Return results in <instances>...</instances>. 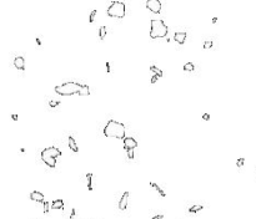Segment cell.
I'll use <instances>...</instances> for the list:
<instances>
[{
	"label": "cell",
	"mask_w": 256,
	"mask_h": 219,
	"mask_svg": "<svg viewBox=\"0 0 256 219\" xmlns=\"http://www.w3.org/2000/svg\"><path fill=\"white\" fill-rule=\"evenodd\" d=\"M69 148L73 152H79V147H78V143H76V141H75V138L73 137V136H69Z\"/></svg>",
	"instance_id": "cell-12"
},
{
	"label": "cell",
	"mask_w": 256,
	"mask_h": 219,
	"mask_svg": "<svg viewBox=\"0 0 256 219\" xmlns=\"http://www.w3.org/2000/svg\"><path fill=\"white\" fill-rule=\"evenodd\" d=\"M157 80H159V76L154 75V76H151V78H150V82H151V84H155V82H156Z\"/></svg>",
	"instance_id": "cell-27"
},
{
	"label": "cell",
	"mask_w": 256,
	"mask_h": 219,
	"mask_svg": "<svg viewBox=\"0 0 256 219\" xmlns=\"http://www.w3.org/2000/svg\"><path fill=\"white\" fill-rule=\"evenodd\" d=\"M212 47V41L211 40H206L204 43V49L205 50H209V49H211Z\"/></svg>",
	"instance_id": "cell-23"
},
{
	"label": "cell",
	"mask_w": 256,
	"mask_h": 219,
	"mask_svg": "<svg viewBox=\"0 0 256 219\" xmlns=\"http://www.w3.org/2000/svg\"><path fill=\"white\" fill-rule=\"evenodd\" d=\"M30 199L34 202H39V203H44V194L37 191H34L30 193Z\"/></svg>",
	"instance_id": "cell-10"
},
{
	"label": "cell",
	"mask_w": 256,
	"mask_h": 219,
	"mask_svg": "<svg viewBox=\"0 0 256 219\" xmlns=\"http://www.w3.org/2000/svg\"><path fill=\"white\" fill-rule=\"evenodd\" d=\"M11 118L14 119V121H18V115H11Z\"/></svg>",
	"instance_id": "cell-32"
},
{
	"label": "cell",
	"mask_w": 256,
	"mask_h": 219,
	"mask_svg": "<svg viewBox=\"0 0 256 219\" xmlns=\"http://www.w3.org/2000/svg\"><path fill=\"white\" fill-rule=\"evenodd\" d=\"M83 87V85L78 84V82L70 81V82H65L60 86H56L55 87V92L60 96H71V95L79 93L80 90Z\"/></svg>",
	"instance_id": "cell-4"
},
{
	"label": "cell",
	"mask_w": 256,
	"mask_h": 219,
	"mask_svg": "<svg viewBox=\"0 0 256 219\" xmlns=\"http://www.w3.org/2000/svg\"><path fill=\"white\" fill-rule=\"evenodd\" d=\"M169 32V27L162 20L154 19L150 21V38L153 40L165 38Z\"/></svg>",
	"instance_id": "cell-2"
},
{
	"label": "cell",
	"mask_w": 256,
	"mask_h": 219,
	"mask_svg": "<svg viewBox=\"0 0 256 219\" xmlns=\"http://www.w3.org/2000/svg\"><path fill=\"white\" fill-rule=\"evenodd\" d=\"M59 156H61L60 150L56 148V147H53V146L45 148V150H43L41 151V153H40L41 161H43V162L50 168L56 167V158Z\"/></svg>",
	"instance_id": "cell-3"
},
{
	"label": "cell",
	"mask_w": 256,
	"mask_h": 219,
	"mask_svg": "<svg viewBox=\"0 0 256 219\" xmlns=\"http://www.w3.org/2000/svg\"><path fill=\"white\" fill-rule=\"evenodd\" d=\"M96 14H98V11H96V10H91V13L89 15V23H94L95 21Z\"/></svg>",
	"instance_id": "cell-21"
},
{
	"label": "cell",
	"mask_w": 256,
	"mask_h": 219,
	"mask_svg": "<svg viewBox=\"0 0 256 219\" xmlns=\"http://www.w3.org/2000/svg\"><path fill=\"white\" fill-rule=\"evenodd\" d=\"M106 72L110 73V62H106Z\"/></svg>",
	"instance_id": "cell-31"
},
{
	"label": "cell",
	"mask_w": 256,
	"mask_h": 219,
	"mask_svg": "<svg viewBox=\"0 0 256 219\" xmlns=\"http://www.w3.org/2000/svg\"><path fill=\"white\" fill-rule=\"evenodd\" d=\"M43 205H44V214H48L49 210H50V208H51V205H50L49 202H44Z\"/></svg>",
	"instance_id": "cell-22"
},
{
	"label": "cell",
	"mask_w": 256,
	"mask_h": 219,
	"mask_svg": "<svg viewBox=\"0 0 256 219\" xmlns=\"http://www.w3.org/2000/svg\"><path fill=\"white\" fill-rule=\"evenodd\" d=\"M150 187H153V188L155 189V191H156L159 194H160V197H162V198H165V197H166V193L164 192L162 189H161L160 187H159V185H157L156 183H155V182H150Z\"/></svg>",
	"instance_id": "cell-14"
},
{
	"label": "cell",
	"mask_w": 256,
	"mask_h": 219,
	"mask_svg": "<svg viewBox=\"0 0 256 219\" xmlns=\"http://www.w3.org/2000/svg\"><path fill=\"white\" fill-rule=\"evenodd\" d=\"M150 71L151 72H154V75H156V76H159V77H162L164 76V72L161 71L159 67H156L155 65H153V66H150Z\"/></svg>",
	"instance_id": "cell-18"
},
{
	"label": "cell",
	"mask_w": 256,
	"mask_h": 219,
	"mask_svg": "<svg viewBox=\"0 0 256 219\" xmlns=\"http://www.w3.org/2000/svg\"><path fill=\"white\" fill-rule=\"evenodd\" d=\"M211 21H212V24H216L217 23V18H212Z\"/></svg>",
	"instance_id": "cell-34"
},
{
	"label": "cell",
	"mask_w": 256,
	"mask_h": 219,
	"mask_svg": "<svg viewBox=\"0 0 256 219\" xmlns=\"http://www.w3.org/2000/svg\"><path fill=\"white\" fill-rule=\"evenodd\" d=\"M186 32H184V31H181V32H175V35H174V40L176 41L178 44H180V45H182L184 43H185V40H186Z\"/></svg>",
	"instance_id": "cell-11"
},
{
	"label": "cell",
	"mask_w": 256,
	"mask_h": 219,
	"mask_svg": "<svg viewBox=\"0 0 256 219\" xmlns=\"http://www.w3.org/2000/svg\"><path fill=\"white\" fill-rule=\"evenodd\" d=\"M203 209H204V205L195 204V205H191L190 208H189V213L195 214V213H198V212H200V210H203Z\"/></svg>",
	"instance_id": "cell-15"
},
{
	"label": "cell",
	"mask_w": 256,
	"mask_h": 219,
	"mask_svg": "<svg viewBox=\"0 0 256 219\" xmlns=\"http://www.w3.org/2000/svg\"><path fill=\"white\" fill-rule=\"evenodd\" d=\"M125 14H126V8H125V4L121 1H112L108 8V15L110 18L123 19Z\"/></svg>",
	"instance_id": "cell-5"
},
{
	"label": "cell",
	"mask_w": 256,
	"mask_h": 219,
	"mask_svg": "<svg viewBox=\"0 0 256 219\" xmlns=\"http://www.w3.org/2000/svg\"><path fill=\"white\" fill-rule=\"evenodd\" d=\"M146 8L154 14H160L161 11V3L160 0H146Z\"/></svg>",
	"instance_id": "cell-6"
},
{
	"label": "cell",
	"mask_w": 256,
	"mask_h": 219,
	"mask_svg": "<svg viewBox=\"0 0 256 219\" xmlns=\"http://www.w3.org/2000/svg\"><path fill=\"white\" fill-rule=\"evenodd\" d=\"M106 36V26H100L99 29V38L100 40H104Z\"/></svg>",
	"instance_id": "cell-20"
},
{
	"label": "cell",
	"mask_w": 256,
	"mask_h": 219,
	"mask_svg": "<svg viewBox=\"0 0 256 219\" xmlns=\"http://www.w3.org/2000/svg\"><path fill=\"white\" fill-rule=\"evenodd\" d=\"M194 70H195V66H194V64H192V62H186L185 65H184V71L192 72Z\"/></svg>",
	"instance_id": "cell-19"
},
{
	"label": "cell",
	"mask_w": 256,
	"mask_h": 219,
	"mask_svg": "<svg viewBox=\"0 0 256 219\" xmlns=\"http://www.w3.org/2000/svg\"><path fill=\"white\" fill-rule=\"evenodd\" d=\"M103 132L105 137L124 139L125 138V125L121 122L115 121V119H110L106 123V126L104 127Z\"/></svg>",
	"instance_id": "cell-1"
},
{
	"label": "cell",
	"mask_w": 256,
	"mask_h": 219,
	"mask_svg": "<svg viewBox=\"0 0 256 219\" xmlns=\"http://www.w3.org/2000/svg\"><path fill=\"white\" fill-rule=\"evenodd\" d=\"M36 44H37V45H39V46H40V45H41V41H40V39H39V38H36Z\"/></svg>",
	"instance_id": "cell-33"
},
{
	"label": "cell",
	"mask_w": 256,
	"mask_h": 219,
	"mask_svg": "<svg viewBox=\"0 0 256 219\" xmlns=\"http://www.w3.org/2000/svg\"><path fill=\"white\" fill-rule=\"evenodd\" d=\"M203 119H204V121H209V119H210V115L209 113H204L203 115Z\"/></svg>",
	"instance_id": "cell-28"
},
{
	"label": "cell",
	"mask_w": 256,
	"mask_h": 219,
	"mask_svg": "<svg viewBox=\"0 0 256 219\" xmlns=\"http://www.w3.org/2000/svg\"><path fill=\"white\" fill-rule=\"evenodd\" d=\"M162 218H164L162 214H159V216H155V217H153L151 219H162Z\"/></svg>",
	"instance_id": "cell-30"
},
{
	"label": "cell",
	"mask_w": 256,
	"mask_h": 219,
	"mask_svg": "<svg viewBox=\"0 0 256 219\" xmlns=\"http://www.w3.org/2000/svg\"><path fill=\"white\" fill-rule=\"evenodd\" d=\"M86 181H87V189L91 192L93 191V173H86Z\"/></svg>",
	"instance_id": "cell-17"
},
{
	"label": "cell",
	"mask_w": 256,
	"mask_h": 219,
	"mask_svg": "<svg viewBox=\"0 0 256 219\" xmlns=\"http://www.w3.org/2000/svg\"><path fill=\"white\" fill-rule=\"evenodd\" d=\"M124 150L125 151H130V150H135L137 147V142L135 138L133 137H125L124 139Z\"/></svg>",
	"instance_id": "cell-7"
},
{
	"label": "cell",
	"mask_w": 256,
	"mask_h": 219,
	"mask_svg": "<svg viewBox=\"0 0 256 219\" xmlns=\"http://www.w3.org/2000/svg\"><path fill=\"white\" fill-rule=\"evenodd\" d=\"M49 105H50V107H56L60 105V101H51V102H49Z\"/></svg>",
	"instance_id": "cell-26"
},
{
	"label": "cell",
	"mask_w": 256,
	"mask_h": 219,
	"mask_svg": "<svg viewBox=\"0 0 256 219\" xmlns=\"http://www.w3.org/2000/svg\"><path fill=\"white\" fill-rule=\"evenodd\" d=\"M244 163H245V158H242V157L236 161V166H237L239 168H241L242 166H244Z\"/></svg>",
	"instance_id": "cell-24"
},
{
	"label": "cell",
	"mask_w": 256,
	"mask_h": 219,
	"mask_svg": "<svg viewBox=\"0 0 256 219\" xmlns=\"http://www.w3.org/2000/svg\"><path fill=\"white\" fill-rule=\"evenodd\" d=\"M51 209H60V210H64V202H62V199H55V200H53V203H51Z\"/></svg>",
	"instance_id": "cell-13"
},
{
	"label": "cell",
	"mask_w": 256,
	"mask_h": 219,
	"mask_svg": "<svg viewBox=\"0 0 256 219\" xmlns=\"http://www.w3.org/2000/svg\"><path fill=\"white\" fill-rule=\"evenodd\" d=\"M129 198H130V193L124 192V194L121 196L120 200H119V209L120 210H126L128 204H129Z\"/></svg>",
	"instance_id": "cell-8"
},
{
	"label": "cell",
	"mask_w": 256,
	"mask_h": 219,
	"mask_svg": "<svg viewBox=\"0 0 256 219\" xmlns=\"http://www.w3.org/2000/svg\"><path fill=\"white\" fill-rule=\"evenodd\" d=\"M14 66L20 71H24L25 70V60L23 56H16L14 59Z\"/></svg>",
	"instance_id": "cell-9"
},
{
	"label": "cell",
	"mask_w": 256,
	"mask_h": 219,
	"mask_svg": "<svg viewBox=\"0 0 256 219\" xmlns=\"http://www.w3.org/2000/svg\"><path fill=\"white\" fill-rule=\"evenodd\" d=\"M78 95H79V96H89V95H90V87L87 85H83L80 92H79Z\"/></svg>",
	"instance_id": "cell-16"
},
{
	"label": "cell",
	"mask_w": 256,
	"mask_h": 219,
	"mask_svg": "<svg viewBox=\"0 0 256 219\" xmlns=\"http://www.w3.org/2000/svg\"><path fill=\"white\" fill-rule=\"evenodd\" d=\"M69 219H75V209L73 208L71 209V214H70V218Z\"/></svg>",
	"instance_id": "cell-29"
},
{
	"label": "cell",
	"mask_w": 256,
	"mask_h": 219,
	"mask_svg": "<svg viewBox=\"0 0 256 219\" xmlns=\"http://www.w3.org/2000/svg\"><path fill=\"white\" fill-rule=\"evenodd\" d=\"M126 154H128V158H129V159H134V150L126 151Z\"/></svg>",
	"instance_id": "cell-25"
}]
</instances>
